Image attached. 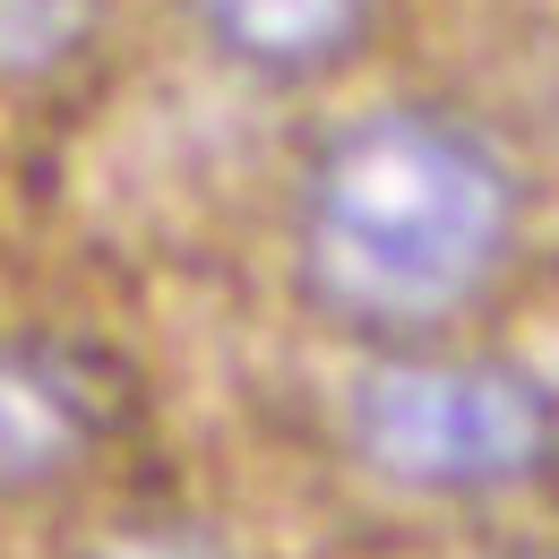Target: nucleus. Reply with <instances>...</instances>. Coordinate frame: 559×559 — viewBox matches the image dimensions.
Returning <instances> with one entry per match:
<instances>
[{
	"instance_id": "f257e3e1",
	"label": "nucleus",
	"mask_w": 559,
	"mask_h": 559,
	"mask_svg": "<svg viewBox=\"0 0 559 559\" xmlns=\"http://www.w3.org/2000/svg\"><path fill=\"white\" fill-rule=\"evenodd\" d=\"M508 155L439 104L336 121L293 190V276L353 336H430L474 310L516 250Z\"/></svg>"
},
{
	"instance_id": "f03ea898",
	"label": "nucleus",
	"mask_w": 559,
	"mask_h": 559,
	"mask_svg": "<svg viewBox=\"0 0 559 559\" xmlns=\"http://www.w3.org/2000/svg\"><path fill=\"white\" fill-rule=\"evenodd\" d=\"M345 448L388 490L490 499L559 456V396L508 353H379L345 388Z\"/></svg>"
},
{
	"instance_id": "7ed1b4c3",
	"label": "nucleus",
	"mask_w": 559,
	"mask_h": 559,
	"mask_svg": "<svg viewBox=\"0 0 559 559\" xmlns=\"http://www.w3.org/2000/svg\"><path fill=\"white\" fill-rule=\"evenodd\" d=\"M104 439V396L61 345L0 336V499L52 490Z\"/></svg>"
},
{
	"instance_id": "20e7f679",
	"label": "nucleus",
	"mask_w": 559,
	"mask_h": 559,
	"mask_svg": "<svg viewBox=\"0 0 559 559\" xmlns=\"http://www.w3.org/2000/svg\"><path fill=\"white\" fill-rule=\"evenodd\" d=\"M181 9L233 70L276 86L345 70L370 35V0H181Z\"/></svg>"
},
{
	"instance_id": "39448f33",
	"label": "nucleus",
	"mask_w": 559,
	"mask_h": 559,
	"mask_svg": "<svg viewBox=\"0 0 559 559\" xmlns=\"http://www.w3.org/2000/svg\"><path fill=\"white\" fill-rule=\"evenodd\" d=\"M104 0H0V78H52L86 52Z\"/></svg>"
},
{
	"instance_id": "423d86ee",
	"label": "nucleus",
	"mask_w": 559,
	"mask_h": 559,
	"mask_svg": "<svg viewBox=\"0 0 559 559\" xmlns=\"http://www.w3.org/2000/svg\"><path fill=\"white\" fill-rule=\"evenodd\" d=\"M78 559H233V551L215 543L207 525H190V516H121Z\"/></svg>"
}]
</instances>
